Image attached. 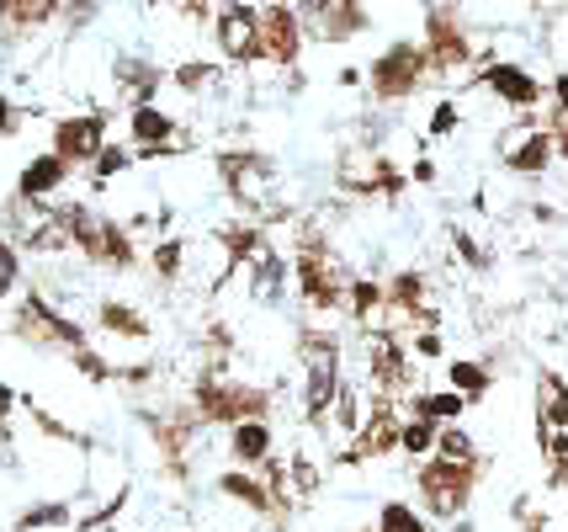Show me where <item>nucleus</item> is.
<instances>
[{
	"label": "nucleus",
	"mask_w": 568,
	"mask_h": 532,
	"mask_svg": "<svg viewBox=\"0 0 568 532\" xmlns=\"http://www.w3.org/2000/svg\"><path fill=\"white\" fill-rule=\"evenodd\" d=\"M293 352H297V415H303V426L324 431L335 389L346 379V341H341V330L329 325H297Z\"/></svg>",
	"instance_id": "1"
},
{
	"label": "nucleus",
	"mask_w": 568,
	"mask_h": 532,
	"mask_svg": "<svg viewBox=\"0 0 568 532\" xmlns=\"http://www.w3.org/2000/svg\"><path fill=\"white\" fill-rule=\"evenodd\" d=\"M293 293L297 304L308 309V314H346V261L341 251L329 245V234L314 224H303V234L293 240Z\"/></svg>",
	"instance_id": "2"
},
{
	"label": "nucleus",
	"mask_w": 568,
	"mask_h": 532,
	"mask_svg": "<svg viewBox=\"0 0 568 532\" xmlns=\"http://www.w3.org/2000/svg\"><path fill=\"white\" fill-rule=\"evenodd\" d=\"M59 213H64V229H70V251L85 267H97L106 278H128L139 267V245H133L139 234L123 219L97 213L91 203H59Z\"/></svg>",
	"instance_id": "3"
},
{
	"label": "nucleus",
	"mask_w": 568,
	"mask_h": 532,
	"mask_svg": "<svg viewBox=\"0 0 568 532\" xmlns=\"http://www.w3.org/2000/svg\"><path fill=\"white\" fill-rule=\"evenodd\" d=\"M213 177H219L223 198L240 208L245 219H261V224H272V192H276V177H282V165H276V154L255 150V144H234V150H219L213 154Z\"/></svg>",
	"instance_id": "4"
},
{
	"label": "nucleus",
	"mask_w": 568,
	"mask_h": 532,
	"mask_svg": "<svg viewBox=\"0 0 568 532\" xmlns=\"http://www.w3.org/2000/svg\"><path fill=\"white\" fill-rule=\"evenodd\" d=\"M186 400H192L202 426H234V421H255V415L272 421V410H276V394L266 383L234 379V373H202V368H197V379H192Z\"/></svg>",
	"instance_id": "5"
},
{
	"label": "nucleus",
	"mask_w": 568,
	"mask_h": 532,
	"mask_svg": "<svg viewBox=\"0 0 568 532\" xmlns=\"http://www.w3.org/2000/svg\"><path fill=\"white\" fill-rule=\"evenodd\" d=\"M484 480V458L478 463H446V458H420L415 463V495H420L425 522H463L473 490Z\"/></svg>",
	"instance_id": "6"
},
{
	"label": "nucleus",
	"mask_w": 568,
	"mask_h": 532,
	"mask_svg": "<svg viewBox=\"0 0 568 532\" xmlns=\"http://www.w3.org/2000/svg\"><path fill=\"white\" fill-rule=\"evenodd\" d=\"M11 335H17L22 347H32V352H64L70 357L74 347L91 341V325L74 320V314H64L43 288H27L17 314H11Z\"/></svg>",
	"instance_id": "7"
},
{
	"label": "nucleus",
	"mask_w": 568,
	"mask_h": 532,
	"mask_svg": "<svg viewBox=\"0 0 568 532\" xmlns=\"http://www.w3.org/2000/svg\"><path fill=\"white\" fill-rule=\"evenodd\" d=\"M425 80H430L425 76V53H420V43H409V38L388 43V49L367 64V91H372V102H383V107L415 102Z\"/></svg>",
	"instance_id": "8"
},
{
	"label": "nucleus",
	"mask_w": 568,
	"mask_h": 532,
	"mask_svg": "<svg viewBox=\"0 0 568 532\" xmlns=\"http://www.w3.org/2000/svg\"><path fill=\"white\" fill-rule=\"evenodd\" d=\"M362 347H367V389L372 394H388V400H404L415 383V357L404 347V335L394 325H367L362 330Z\"/></svg>",
	"instance_id": "9"
},
{
	"label": "nucleus",
	"mask_w": 568,
	"mask_h": 532,
	"mask_svg": "<svg viewBox=\"0 0 568 532\" xmlns=\"http://www.w3.org/2000/svg\"><path fill=\"white\" fill-rule=\"evenodd\" d=\"M112 107H85V112H64L59 123H53L49 133V150L59 154V160H70L74 171H85L91 160H97V150L112 139Z\"/></svg>",
	"instance_id": "10"
},
{
	"label": "nucleus",
	"mask_w": 568,
	"mask_h": 532,
	"mask_svg": "<svg viewBox=\"0 0 568 532\" xmlns=\"http://www.w3.org/2000/svg\"><path fill=\"white\" fill-rule=\"evenodd\" d=\"M398 426H404V405L388 394H367V421L346 442V453H335V463L356 469V463H377V458L398 453Z\"/></svg>",
	"instance_id": "11"
},
{
	"label": "nucleus",
	"mask_w": 568,
	"mask_h": 532,
	"mask_svg": "<svg viewBox=\"0 0 568 532\" xmlns=\"http://www.w3.org/2000/svg\"><path fill=\"white\" fill-rule=\"evenodd\" d=\"M213 495L219 501H229L234 511H245V516H255V522H272V528H287L293 516L276 506V495L266 490V480L255 474V469H223V474H213Z\"/></svg>",
	"instance_id": "12"
},
{
	"label": "nucleus",
	"mask_w": 568,
	"mask_h": 532,
	"mask_svg": "<svg viewBox=\"0 0 568 532\" xmlns=\"http://www.w3.org/2000/svg\"><path fill=\"white\" fill-rule=\"evenodd\" d=\"M297 22L308 38H320V43H346V38H362L367 32V6L362 0H297L293 6Z\"/></svg>",
	"instance_id": "13"
},
{
	"label": "nucleus",
	"mask_w": 568,
	"mask_h": 532,
	"mask_svg": "<svg viewBox=\"0 0 568 532\" xmlns=\"http://www.w3.org/2000/svg\"><path fill=\"white\" fill-rule=\"evenodd\" d=\"M213 245H219L223 261H219V272L207 278V288L219 293L229 278H240V267H245L250 255L272 245V224H261V219H245V213H240V219H229V224H213Z\"/></svg>",
	"instance_id": "14"
},
{
	"label": "nucleus",
	"mask_w": 568,
	"mask_h": 532,
	"mask_svg": "<svg viewBox=\"0 0 568 532\" xmlns=\"http://www.w3.org/2000/svg\"><path fill=\"white\" fill-rule=\"evenodd\" d=\"M213 43L229 64H255L261 59V11L245 0H223L213 11Z\"/></svg>",
	"instance_id": "15"
},
{
	"label": "nucleus",
	"mask_w": 568,
	"mask_h": 532,
	"mask_svg": "<svg viewBox=\"0 0 568 532\" xmlns=\"http://www.w3.org/2000/svg\"><path fill=\"white\" fill-rule=\"evenodd\" d=\"M420 53H425V76H452V70H468L473 43L452 11H430V17H425Z\"/></svg>",
	"instance_id": "16"
},
{
	"label": "nucleus",
	"mask_w": 568,
	"mask_h": 532,
	"mask_svg": "<svg viewBox=\"0 0 568 532\" xmlns=\"http://www.w3.org/2000/svg\"><path fill=\"white\" fill-rule=\"evenodd\" d=\"M303 22H297V11L287 0H276V6H261V59L276 64V70H293L297 59H303Z\"/></svg>",
	"instance_id": "17"
},
{
	"label": "nucleus",
	"mask_w": 568,
	"mask_h": 532,
	"mask_svg": "<svg viewBox=\"0 0 568 532\" xmlns=\"http://www.w3.org/2000/svg\"><path fill=\"white\" fill-rule=\"evenodd\" d=\"M245 272V288H250V304H282L287 293H293V261H287V251L282 245H266V251H255L240 267Z\"/></svg>",
	"instance_id": "18"
},
{
	"label": "nucleus",
	"mask_w": 568,
	"mask_h": 532,
	"mask_svg": "<svg viewBox=\"0 0 568 532\" xmlns=\"http://www.w3.org/2000/svg\"><path fill=\"white\" fill-rule=\"evenodd\" d=\"M91 325H97L106 341H123V347H149V341H154L149 314L139 304L118 299V293H101L97 304H91Z\"/></svg>",
	"instance_id": "19"
},
{
	"label": "nucleus",
	"mask_w": 568,
	"mask_h": 532,
	"mask_svg": "<svg viewBox=\"0 0 568 532\" xmlns=\"http://www.w3.org/2000/svg\"><path fill=\"white\" fill-rule=\"evenodd\" d=\"M478 86L489 91V97H499V102L510 107V112H531V107L542 102V80L531 76L526 64H510V59H499V64H484L478 70Z\"/></svg>",
	"instance_id": "20"
},
{
	"label": "nucleus",
	"mask_w": 568,
	"mask_h": 532,
	"mask_svg": "<svg viewBox=\"0 0 568 532\" xmlns=\"http://www.w3.org/2000/svg\"><path fill=\"white\" fill-rule=\"evenodd\" d=\"M272 453H276V426L266 421V415L223 426V458H229L234 469H261Z\"/></svg>",
	"instance_id": "21"
},
{
	"label": "nucleus",
	"mask_w": 568,
	"mask_h": 532,
	"mask_svg": "<svg viewBox=\"0 0 568 532\" xmlns=\"http://www.w3.org/2000/svg\"><path fill=\"white\" fill-rule=\"evenodd\" d=\"M70 177H74V165L59 160L53 150L32 154L22 171H17V203H49V198H59L70 187Z\"/></svg>",
	"instance_id": "22"
},
{
	"label": "nucleus",
	"mask_w": 568,
	"mask_h": 532,
	"mask_svg": "<svg viewBox=\"0 0 568 532\" xmlns=\"http://www.w3.org/2000/svg\"><path fill=\"white\" fill-rule=\"evenodd\" d=\"M112 86H118V97H123L128 107L154 102V97L165 91V70H160L154 59H144V53H118V59H112Z\"/></svg>",
	"instance_id": "23"
},
{
	"label": "nucleus",
	"mask_w": 568,
	"mask_h": 532,
	"mask_svg": "<svg viewBox=\"0 0 568 532\" xmlns=\"http://www.w3.org/2000/svg\"><path fill=\"white\" fill-rule=\"evenodd\" d=\"M499 160H505L510 177H542V171H552L558 150H552V133L547 128H520L516 139H505Z\"/></svg>",
	"instance_id": "24"
},
{
	"label": "nucleus",
	"mask_w": 568,
	"mask_h": 532,
	"mask_svg": "<svg viewBox=\"0 0 568 532\" xmlns=\"http://www.w3.org/2000/svg\"><path fill=\"white\" fill-rule=\"evenodd\" d=\"M171 139H181V118H175V112H165L160 102L128 107V144H133V150H149V144H171Z\"/></svg>",
	"instance_id": "25"
},
{
	"label": "nucleus",
	"mask_w": 568,
	"mask_h": 532,
	"mask_svg": "<svg viewBox=\"0 0 568 532\" xmlns=\"http://www.w3.org/2000/svg\"><path fill=\"white\" fill-rule=\"evenodd\" d=\"M442 373H446V389H457L468 405H484V400L495 394V368L478 362V357H452Z\"/></svg>",
	"instance_id": "26"
},
{
	"label": "nucleus",
	"mask_w": 568,
	"mask_h": 532,
	"mask_svg": "<svg viewBox=\"0 0 568 532\" xmlns=\"http://www.w3.org/2000/svg\"><path fill=\"white\" fill-rule=\"evenodd\" d=\"M468 410L473 405L457 394V389H409V400H404V415H425V421H436V426L463 421Z\"/></svg>",
	"instance_id": "27"
},
{
	"label": "nucleus",
	"mask_w": 568,
	"mask_h": 532,
	"mask_svg": "<svg viewBox=\"0 0 568 532\" xmlns=\"http://www.w3.org/2000/svg\"><path fill=\"white\" fill-rule=\"evenodd\" d=\"M362 421H367V394H362V383H356V379H341L324 431H329V436H341V442H351V436L362 431Z\"/></svg>",
	"instance_id": "28"
},
{
	"label": "nucleus",
	"mask_w": 568,
	"mask_h": 532,
	"mask_svg": "<svg viewBox=\"0 0 568 532\" xmlns=\"http://www.w3.org/2000/svg\"><path fill=\"white\" fill-rule=\"evenodd\" d=\"M537 426L568 431V379L552 368L537 373Z\"/></svg>",
	"instance_id": "29"
},
{
	"label": "nucleus",
	"mask_w": 568,
	"mask_h": 532,
	"mask_svg": "<svg viewBox=\"0 0 568 532\" xmlns=\"http://www.w3.org/2000/svg\"><path fill=\"white\" fill-rule=\"evenodd\" d=\"M11 532H74V506L64 495H53V501H32V506L11 522Z\"/></svg>",
	"instance_id": "30"
},
{
	"label": "nucleus",
	"mask_w": 568,
	"mask_h": 532,
	"mask_svg": "<svg viewBox=\"0 0 568 532\" xmlns=\"http://www.w3.org/2000/svg\"><path fill=\"white\" fill-rule=\"evenodd\" d=\"M346 320L351 325H362V330L383 320V282L356 278V272H351V282H346Z\"/></svg>",
	"instance_id": "31"
},
{
	"label": "nucleus",
	"mask_w": 568,
	"mask_h": 532,
	"mask_svg": "<svg viewBox=\"0 0 568 532\" xmlns=\"http://www.w3.org/2000/svg\"><path fill=\"white\" fill-rule=\"evenodd\" d=\"M149 272H154L160 288H175V282L186 278V240L181 234H160L149 245Z\"/></svg>",
	"instance_id": "32"
},
{
	"label": "nucleus",
	"mask_w": 568,
	"mask_h": 532,
	"mask_svg": "<svg viewBox=\"0 0 568 532\" xmlns=\"http://www.w3.org/2000/svg\"><path fill=\"white\" fill-rule=\"evenodd\" d=\"M59 6L64 0H0V22L11 32H38V27L59 22Z\"/></svg>",
	"instance_id": "33"
},
{
	"label": "nucleus",
	"mask_w": 568,
	"mask_h": 532,
	"mask_svg": "<svg viewBox=\"0 0 568 532\" xmlns=\"http://www.w3.org/2000/svg\"><path fill=\"white\" fill-rule=\"evenodd\" d=\"M133 165H139V160H133V144H128V139H106V144L97 150V160H91L85 171H91V187L101 192L106 181L123 177V171H133Z\"/></svg>",
	"instance_id": "34"
},
{
	"label": "nucleus",
	"mask_w": 568,
	"mask_h": 532,
	"mask_svg": "<svg viewBox=\"0 0 568 532\" xmlns=\"http://www.w3.org/2000/svg\"><path fill=\"white\" fill-rule=\"evenodd\" d=\"M372 528L377 532H430V522H425V511L415 506V501L388 495V501L377 506V516H372Z\"/></svg>",
	"instance_id": "35"
},
{
	"label": "nucleus",
	"mask_w": 568,
	"mask_h": 532,
	"mask_svg": "<svg viewBox=\"0 0 568 532\" xmlns=\"http://www.w3.org/2000/svg\"><path fill=\"white\" fill-rule=\"evenodd\" d=\"M165 86L186 91V97H202V91L219 86V64H213V59H181L175 70H165Z\"/></svg>",
	"instance_id": "36"
},
{
	"label": "nucleus",
	"mask_w": 568,
	"mask_h": 532,
	"mask_svg": "<svg viewBox=\"0 0 568 532\" xmlns=\"http://www.w3.org/2000/svg\"><path fill=\"white\" fill-rule=\"evenodd\" d=\"M436 458H446V463H478V436H473L463 421H452V426L436 431Z\"/></svg>",
	"instance_id": "37"
},
{
	"label": "nucleus",
	"mask_w": 568,
	"mask_h": 532,
	"mask_svg": "<svg viewBox=\"0 0 568 532\" xmlns=\"http://www.w3.org/2000/svg\"><path fill=\"white\" fill-rule=\"evenodd\" d=\"M436 421H425V415H404V426H398V453L404 458H415V463H420V458H430L436 453Z\"/></svg>",
	"instance_id": "38"
},
{
	"label": "nucleus",
	"mask_w": 568,
	"mask_h": 532,
	"mask_svg": "<svg viewBox=\"0 0 568 532\" xmlns=\"http://www.w3.org/2000/svg\"><path fill=\"white\" fill-rule=\"evenodd\" d=\"M287 484H293V501H297V506H308V501L320 495L324 469L308 453H293V458H287Z\"/></svg>",
	"instance_id": "39"
},
{
	"label": "nucleus",
	"mask_w": 568,
	"mask_h": 532,
	"mask_svg": "<svg viewBox=\"0 0 568 532\" xmlns=\"http://www.w3.org/2000/svg\"><path fill=\"white\" fill-rule=\"evenodd\" d=\"M452 255H457L468 272H478V278L495 267V255L484 251V245H478V234H473V229H463V224H452Z\"/></svg>",
	"instance_id": "40"
},
{
	"label": "nucleus",
	"mask_w": 568,
	"mask_h": 532,
	"mask_svg": "<svg viewBox=\"0 0 568 532\" xmlns=\"http://www.w3.org/2000/svg\"><path fill=\"white\" fill-rule=\"evenodd\" d=\"M70 368H74V373H80L85 383H112V379H118V362H106V357H101L91 341L70 352Z\"/></svg>",
	"instance_id": "41"
},
{
	"label": "nucleus",
	"mask_w": 568,
	"mask_h": 532,
	"mask_svg": "<svg viewBox=\"0 0 568 532\" xmlns=\"http://www.w3.org/2000/svg\"><path fill=\"white\" fill-rule=\"evenodd\" d=\"M22 288V245L0 234V299H11Z\"/></svg>",
	"instance_id": "42"
},
{
	"label": "nucleus",
	"mask_w": 568,
	"mask_h": 532,
	"mask_svg": "<svg viewBox=\"0 0 568 532\" xmlns=\"http://www.w3.org/2000/svg\"><path fill=\"white\" fill-rule=\"evenodd\" d=\"M457 128H463L457 102H436V107H430V118H425V139H452Z\"/></svg>",
	"instance_id": "43"
},
{
	"label": "nucleus",
	"mask_w": 568,
	"mask_h": 532,
	"mask_svg": "<svg viewBox=\"0 0 568 532\" xmlns=\"http://www.w3.org/2000/svg\"><path fill=\"white\" fill-rule=\"evenodd\" d=\"M404 347H409V357H425V362H442V357H446L442 330H430V325H415V335H409Z\"/></svg>",
	"instance_id": "44"
},
{
	"label": "nucleus",
	"mask_w": 568,
	"mask_h": 532,
	"mask_svg": "<svg viewBox=\"0 0 568 532\" xmlns=\"http://www.w3.org/2000/svg\"><path fill=\"white\" fill-rule=\"evenodd\" d=\"M123 389H149V383H160V362L154 357H144V362H128V368H118V379Z\"/></svg>",
	"instance_id": "45"
},
{
	"label": "nucleus",
	"mask_w": 568,
	"mask_h": 532,
	"mask_svg": "<svg viewBox=\"0 0 568 532\" xmlns=\"http://www.w3.org/2000/svg\"><path fill=\"white\" fill-rule=\"evenodd\" d=\"M537 436H542V458H547V469H558V463H568V431L537 426Z\"/></svg>",
	"instance_id": "46"
},
{
	"label": "nucleus",
	"mask_w": 568,
	"mask_h": 532,
	"mask_svg": "<svg viewBox=\"0 0 568 532\" xmlns=\"http://www.w3.org/2000/svg\"><path fill=\"white\" fill-rule=\"evenodd\" d=\"M22 123H27V112L11 102L6 91H0V139H17V133H22Z\"/></svg>",
	"instance_id": "47"
},
{
	"label": "nucleus",
	"mask_w": 568,
	"mask_h": 532,
	"mask_svg": "<svg viewBox=\"0 0 568 532\" xmlns=\"http://www.w3.org/2000/svg\"><path fill=\"white\" fill-rule=\"evenodd\" d=\"M17 405H22V394H17L11 383L0 379V442L11 436V415H17Z\"/></svg>",
	"instance_id": "48"
},
{
	"label": "nucleus",
	"mask_w": 568,
	"mask_h": 532,
	"mask_svg": "<svg viewBox=\"0 0 568 532\" xmlns=\"http://www.w3.org/2000/svg\"><path fill=\"white\" fill-rule=\"evenodd\" d=\"M409 181H425V187H430V181H436V160H430V154H420V160L409 165Z\"/></svg>",
	"instance_id": "49"
},
{
	"label": "nucleus",
	"mask_w": 568,
	"mask_h": 532,
	"mask_svg": "<svg viewBox=\"0 0 568 532\" xmlns=\"http://www.w3.org/2000/svg\"><path fill=\"white\" fill-rule=\"evenodd\" d=\"M552 112H568V70L552 76Z\"/></svg>",
	"instance_id": "50"
},
{
	"label": "nucleus",
	"mask_w": 568,
	"mask_h": 532,
	"mask_svg": "<svg viewBox=\"0 0 568 532\" xmlns=\"http://www.w3.org/2000/svg\"><path fill=\"white\" fill-rule=\"evenodd\" d=\"M547 484H552V490H568V463H558V469H547Z\"/></svg>",
	"instance_id": "51"
},
{
	"label": "nucleus",
	"mask_w": 568,
	"mask_h": 532,
	"mask_svg": "<svg viewBox=\"0 0 568 532\" xmlns=\"http://www.w3.org/2000/svg\"><path fill=\"white\" fill-rule=\"evenodd\" d=\"M351 532H377V528H351Z\"/></svg>",
	"instance_id": "52"
},
{
	"label": "nucleus",
	"mask_w": 568,
	"mask_h": 532,
	"mask_svg": "<svg viewBox=\"0 0 568 532\" xmlns=\"http://www.w3.org/2000/svg\"><path fill=\"white\" fill-rule=\"evenodd\" d=\"M149 6H165V0H149Z\"/></svg>",
	"instance_id": "53"
}]
</instances>
